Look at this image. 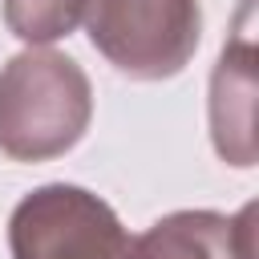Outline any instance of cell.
<instances>
[{
    "label": "cell",
    "instance_id": "5",
    "mask_svg": "<svg viewBox=\"0 0 259 259\" xmlns=\"http://www.w3.org/2000/svg\"><path fill=\"white\" fill-rule=\"evenodd\" d=\"M255 206L239 214L174 210L138 235V259H255Z\"/></svg>",
    "mask_w": 259,
    "mask_h": 259
},
{
    "label": "cell",
    "instance_id": "4",
    "mask_svg": "<svg viewBox=\"0 0 259 259\" xmlns=\"http://www.w3.org/2000/svg\"><path fill=\"white\" fill-rule=\"evenodd\" d=\"M210 142L223 162L255 166V40L239 28L210 73Z\"/></svg>",
    "mask_w": 259,
    "mask_h": 259
},
{
    "label": "cell",
    "instance_id": "6",
    "mask_svg": "<svg viewBox=\"0 0 259 259\" xmlns=\"http://www.w3.org/2000/svg\"><path fill=\"white\" fill-rule=\"evenodd\" d=\"M89 0H4V24L24 45H53L69 36Z\"/></svg>",
    "mask_w": 259,
    "mask_h": 259
},
{
    "label": "cell",
    "instance_id": "1",
    "mask_svg": "<svg viewBox=\"0 0 259 259\" xmlns=\"http://www.w3.org/2000/svg\"><path fill=\"white\" fill-rule=\"evenodd\" d=\"M93 117L85 69L57 49H24L0 69V154L49 162L69 154Z\"/></svg>",
    "mask_w": 259,
    "mask_h": 259
},
{
    "label": "cell",
    "instance_id": "3",
    "mask_svg": "<svg viewBox=\"0 0 259 259\" xmlns=\"http://www.w3.org/2000/svg\"><path fill=\"white\" fill-rule=\"evenodd\" d=\"M8 251L12 259H138V235L93 190L45 182L12 206Z\"/></svg>",
    "mask_w": 259,
    "mask_h": 259
},
{
    "label": "cell",
    "instance_id": "2",
    "mask_svg": "<svg viewBox=\"0 0 259 259\" xmlns=\"http://www.w3.org/2000/svg\"><path fill=\"white\" fill-rule=\"evenodd\" d=\"M81 20L93 49L134 81L178 77L202 36L198 0H89Z\"/></svg>",
    "mask_w": 259,
    "mask_h": 259
}]
</instances>
